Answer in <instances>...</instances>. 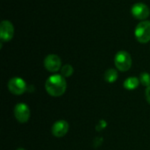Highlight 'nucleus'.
Segmentation results:
<instances>
[{
    "instance_id": "10",
    "label": "nucleus",
    "mask_w": 150,
    "mask_h": 150,
    "mask_svg": "<svg viewBox=\"0 0 150 150\" xmlns=\"http://www.w3.org/2000/svg\"><path fill=\"white\" fill-rule=\"evenodd\" d=\"M140 79L136 76H130L128 78H127L124 81L123 86L125 89L128 90V91H133L138 88L139 84H140Z\"/></svg>"
},
{
    "instance_id": "5",
    "label": "nucleus",
    "mask_w": 150,
    "mask_h": 150,
    "mask_svg": "<svg viewBox=\"0 0 150 150\" xmlns=\"http://www.w3.org/2000/svg\"><path fill=\"white\" fill-rule=\"evenodd\" d=\"M14 116L19 123H26L30 119V109L26 104H17L13 110Z\"/></svg>"
},
{
    "instance_id": "4",
    "label": "nucleus",
    "mask_w": 150,
    "mask_h": 150,
    "mask_svg": "<svg viewBox=\"0 0 150 150\" xmlns=\"http://www.w3.org/2000/svg\"><path fill=\"white\" fill-rule=\"evenodd\" d=\"M8 89L12 94L16 96H20L27 91V84L24 79L16 76L9 80Z\"/></svg>"
},
{
    "instance_id": "7",
    "label": "nucleus",
    "mask_w": 150,
    "mask_h": 150,
    "mask_svg": "<svg viewBox=\"0 0 150 150\" xmlns=\"http://www.w3.org/2000/svg\"><path fill=\"white\" fill-rule=\"evenodd\" d=\"M44 66L46 69L49 72H57L62 69V61L61 58L54 54H48L44 60Z\"/></svg>"
},
{
    "instance_id": "15",
    "label": "nucleus",
    "mask_w": 150,
    "mask_h": 150,
    "mask_svg": "<svg viewBox=\"0 0 150 150\" xmlns=\"http://www.w3.org/2000/svg\"><path fill=\"white\" fill-rule=\"evenodd\" d=\"M17 150H25V149H18Z\"/></svg>"
},
{
    "instance_id": "9",
    "label": "nucleus",
    "mask_w": 150,
    "mask_h": 150,
    "mask_svg": "<svg viewBox=\"0 0 150 150\" xmlns=\"http://www.w3.org/2000/svg\"><path fill=\"white\" fill-rule=\"evenodd\" d=\"M69 123L66 120H61L54 122V124L53 125L52 134L54 137L62 138L67 134V133L69 132Z\"/></svg>"
},
{
    "instance_id": "8",
    "label": "nucleus",
    "mask_w": 150,
    "mask_h": 150,
    "mask_svg": "<svg viewBox=\"0 0 150 150\" xmlns=\"http://www.w3.org/2000/svg\"><path fill=\"white\" fill-rule=\"evenodd\" d=\"M132 15L140 20H145L150 14V10L149 6L143 3H137L132 6L131 9Z\"/></svg>"
},
{
    "instance_id": "11",
    "label": "nucleus",
    "mask_w": 150,
    "mask_h": 150,
    "mask_svg": "<svg viewBox=\"0 0 150 150\" xmlns=\"http://www.w3.org/2000/svg\"><path fill=\"white\" fill-rule=\"evenodd\" d=\"M118 76H119L118 71L114 69H109L105 73V80L110 83L116 82L118 79Z\"/></svg>"
},
{
    "instance_id": "12",
    "label": "nucleus",
    "mask_w": 150,
    "mask_h": 150,
    "mask_svg": "<svg viewBox=\"0 0 150 150\" xmlns=\"http://www.w3.org/2000/svg\"><path fill=\"white\" fill-rule=\"evenodd\" d=\"M73 73H74V69L69 64H65L61 69V75L63 76L64 77H69L73 75Z\"/></svg>"
},
{
    "instance_id": "13",
    "label": "nucleus",
    "mask_w": 150,
    "mask_h": 150,
    "mask_svg": "<svg viewBox=\"0 0 150 150\" xmlns=\"http://www.w3.org/2000/svg\"><path fill=\"white\" fill-rule=\"evenodd\" d=\"M140 82L141 83L145 86V87H149L150 86V75L148 72H142L140 75Z\"/></svg>"
},
{
    "instance_id": "3",
    "label": "nucleus",
    "mask_w": 150,
    "mask_h": 150,
    "mask_svg": "<svg viewBox=\"0 0 150 150\" xmlns=\"http://www.w3.org/2000/svg\"><path fill=\"white\" fill-rule=\"evenodd\" d=\"M136 40L140 43H148L150 41V21H141L134 30Z\"/></svg>"
},
{
    "instance_id": "1",
    "label": "nucleus",
    "mask_w": 150,
    "mask_h": 150,
    "mask_svg": "<svg viewBox=\"0 0 150 150\" xmlns=\"http://www.w3.org/2000/svg\"><path fill=\"white\" fill-rule=\"evenodd\" d=\"M47 92L52 97L62 96L67 89V83L63 76L62 75H52L50 76L45 83Z\"/></svg>"
},
{
    "instance_id": "14",
    "label": "nucleus",
    "mask_w": 150,
    "mask_h": 150,
    "mask_svg": "<svg viewBox=\"0 0 150 150\" xmlns=\"http://www.w3.org/2000/svg\"><path fill=\"white\" fill-rule=\"evenodd\" d=\"M145 97H146L147 102L150 105V86L146 88V91H145Z\"/></svg>"
},
{
    "instance_id": "2",
    "label": "nucleus",
    "mask_w": 150,
    "mask_h": 150,
    "mask_svg": "<svg viewBox=\"0 0 150 150\" xmlns=\"http://www.w3.org/2000/svg\"><path fill=\"white\" fill-rule=\"evenodd\" d=\"M132 57L130 54L127 51H119L114 57V64L120 71L125 72L131 69L132 67Z\"/></svg>"
},
{
    "instance_id": "6",
    "label": "nucleus",
    "mask_w": 150,
    "mask_h": 150,
    "mask_svg": "<svg viewBox=\"0 0 150 150\" xmlns=\"http://www.w3.org/2000/svg\"><path fill=\"white\" fill-rule=\"evenodd\" d=\"M14 35V26L9 20H3L0 24V39L2 42L10 41Z\"/></svg>"
}]
</instances>
